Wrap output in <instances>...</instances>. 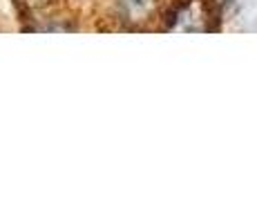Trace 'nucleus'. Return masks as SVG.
I'll list each match as a JSON object with an SVG mask.
<instances>
[{"instance_id": "1", "label": "nucleus", "mask_w": 257, "mask_h": 223, "mask_svg": "<svg viewBox=\"0 0 257 223\" xmlns=\"http://www.w3.org/2000/svg\"><path fill=\"white\" fill-rule=\"evenodd\" d=\"M157 0H118V9L127 21H143L155 9Z\"/></svg>"}, {"instance_id": "2", "label": "nucleus", "mask_w": 257, "mask_h": 223, "mask_svg": "<svg viewBox=\"0 0 257 223\" xmlns=\"http://www.w3.org/2000/svg\"><path fill=\"white\" fill-rule=\"evenodd\" d=\"M219 3H221V5H228V3H230V0H219Z\"/></svg>"}]
</instances>
